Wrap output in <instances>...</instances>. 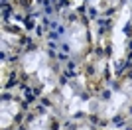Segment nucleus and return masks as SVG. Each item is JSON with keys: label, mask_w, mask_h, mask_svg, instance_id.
Instances as JSON below:
<instances>
[{"label": "nucleus", "mask_w": 132, "mask_h": 130, "mask_svg": "<svg viewBox=\"0 0 132 130\" xmlns=\"http://www.w3.org/2000/svg\"><path fill=\"white\" fill-rule=\"evenodd\" d=\"M81 2H83V0H75V4H73V8H77V6L81 4Z\"/></svg>", "instance_id": "9d476101"}, {"label": "nucleus", "mask_w": 132, "mask_h": 130, "mask_svg": "<svg viewBox=\"0 0 132 130\" xmlns=\"http://www.w3.org/2000/svg\"><path fill=\"white\" fill-rule=\"evenodd\" d=\"M28 130H51V116L50 114H38L28 124Z\"/></svg>", "instance_id": "0eeeda50"}, {"label": "nucleus", "mask_w": 132, "mask_h": 130, "mask_svg": "<svg viewBox=\"0 0 132 130\" xmlns=\"http://www.w3.org/2000/svg\"><path fill=\"white\" fill-rule=\"evenodd\" d=\"M87 45H89L87 26H83L81 22H73L65 30V34H63V47H65V51L71 55H79L87 49Z\"/></svg>", "instance_id": "20e7f679"}, {"label": "nucleus", "mask_w": 132, "mask_h": 130, "mask_svg": "<svg viewBox=\"0 0 132 130\" xmlns=\"http://www.w3.org/2000/svg\"><path fill=\"white\" fill-rule=\"evenodd\" d=\"M47 61H51V59H50V55H47V51H44V49H32V51H26L22 55V67L28 75H32V77Z\"/></svg>", "instance_id": "39448f33"}, {"label": "nucleus", "mask_w": 132, "mask_h": 130, "mask_svg": "<svg viewBox=\"0 0 132 130\" xmlns=\"http://www.w3.org/2000/svg\"><path fill=\"white\" fill-rule=\"evenodd\" d=\"M130 14H132V6H130V2H126L122 6L120 14H118V20H116L114 28H112V57H110L112 69L124 59V53H126V39H128L126 26L130 22Z\"/></svg>", "instance_id": "f257e3e1"}, {"label": "nucleus", "mask_w": 132, "mask_h": 130, "mask_svg": "<svg viewBox=\"0 0 132 130\" xmlns=\"http://www.w3.org/2000/svg\"><path fill=\"white\" fill-rule=\"evenodd\" d=\"M61 110L65 114H75V112H95L97 101L95 99H85L75 87L69 85L61 87Z\"/></svg>", "instance_id": "7ed1b4c3"}, {"label": "nucleus", "mask_w": 132, "mask_h": 130, "mask_svg": "<svg viewBox=\"0 0 132 130\" xmlns=\"http://www.w3.org/2000/svg\"><path fill=\"white\" fill-rule=\"evenodd\" d=\"M116 0H89V4L93 6V8H109L112 6Z\"/></svg>", "instance_id": "6e6552de"}, {"label": "nucleus", "mask_w": 132, "mask_h": 130, "mask_svg": "<svg viewBox=\"0 0 132 130\" xmlns=\"http://www.w3.org/2000/svg\"><path fill=\"white\" fill-rule=\"evenodd\" d=\"M18 110H20V103H16V101H2V114H0V126H2V130H6L12 124V120L18 114Z\"/></svg>", "instance_id": "423d86ee"}, {"label": "nucleus", "mask_w": 132, "mask_h": 130, "mask_svg": "<svg viewBox=\"0 0 132 130\" xmlns=\"http://www.w3.org/2000/svg\"><path fill=\"white\" fill-rule=\"evenodd\" d=\"M130 103H132V79L126 81L116 93H112L106 101H97L95 112L101 114L103 118H112L118 112H122Z\"/></svg>", "instance_id": "f03ea898"}, {"label": "nucleus", "mask_w": 132, "mask_h": 130, "mask_svg": "<svg viewBox=\"0 0 132 130\" xmlns=\"http://www.w3.org/2000/svg\"><path fill=\"white\" fill-rule=\"evenodd\" d=\"M75 130H93L91 126H87V124H83V126H79V128H75Z\"/></svg>", "instance_id": "1a4fd4ad"}]
</instances>
